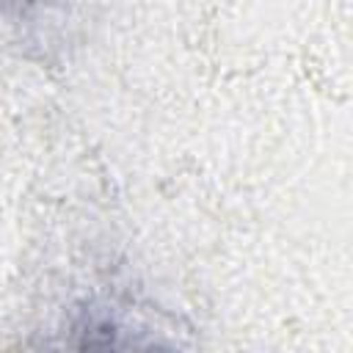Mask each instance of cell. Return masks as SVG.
Listing matches in <instances>:
<instances>
[{
    "instance_id": "6da1fadb",
    "label": "cell",
    "mask_w": 353,
    "mask_h": 353,
    "mask_svg": "<svg viewBox=\"0 0 353 353\" xmlns=\"http://www.w3.org/2000/svg\"><path fill=\"white\" fill-rule=\"evenodd\" d=\"M61 11H66V0H0V22L11 30H22L25 39L58 22Z\"/></svg>"
}]
</instances>
